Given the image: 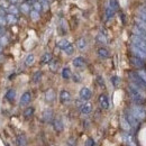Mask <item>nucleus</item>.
<instances>
[{
  "instance_id": "f257e3e1",
  "label": "nucleus",
  "mask_w": 146,
  "mask_h": 146,
  "mask_svg": "<svg viewBox=\"0 0 146 146\" xmlns=\"http://www.w3.org/2000/svg\"><path fill=\"white\" fill-rule=\"evenodd\" d=\"M129 97L131 99V101L136 105H143L146 101V96H145V90H143L142 88L135 86L134 83H129L127 88Z\"/></svg>"
},
{
  "instance_id": "f03ea898",
  "label": "nucleus",
  "mask_w": 146,
  "mask_h": 146,
  "mask_svg": "<svg viewBox=\"0 0 146 146\" xmlns=\"http://www.w3.org/2000/svg\"><path fill=\"white\" fill-rule=\"evenodd\" d=\"M129 110L131 111V113L139 120V121H143V120H145L146 119V110L142 107V105H134V106H131Z\"/></svg>"
},
{
  "instance_id": "7ed1b4c3",
  "label": "nucleus",
  "mask_w": 146,
  "mask_h": 146,
  "mask_svg": "<svg viewBox=\"0 0 146 146\" xmlns=\"http://www.w3.org/2000/svg\"><path fill=\"white\" fill-rule=\"evenodd\" d=\"M128 78H129V80H130L131 83H134L135 86L142 88L143 90H146V82H144V81L142 80V78L138 75L137 72H135V71H129V72H128Z\"/></svg>"
},
{
  "instance_id": "20e7f679",
  "label": "nucleus",
  "mask_w": 146,
  "mask_h": 146,
  "mask_svg": "<svg viewBox=\"0 0 146 146\" xmlns=\"http://www.w3.org/2000/svg\"><path fill=\"white\" fill-rule=\"evenodd\" d=\"M124 116H125V118L128 120V123L130 124V126L133 128V130H137L139 126H141V121L131 113V111L129 109H126L125 110V112H124Z\"/></svg>"
},
{
  "instance_id": "39448f33",
  "label": "nucleus",
  "mask_w": 146,
  "mask_h": 146,
  "mask_svg": "<svg viewBox=\"0 0 146 146\" xmlns=\"http://www.w3.org/2000/svg\"><path fill=\"white\" fill-rule=\"evenodd\" d=\"M130 44H133V45L139 47L141 50H143V51H145L146 52V40L142 39V38H139L138 36H136V35H131V36H130Z\"/></svg>"
},
{
  "instance_id": "423d86ee",
  "label": "nucleus",
  "mask_w": 146,
  "mask_h": 146,
  "mask_svg": "<svg viewBox=\"0 0 146 146\" xmlns=\"http://www.w3.org/2000/svg\"><path fill=\"white\" fill-rule=\"evenodd\" d=\"M33 3H34V1H32V0H26V1L21 2V3L19 5V9H20L21 14L29 15V13H31L32 9H33Z\"/></svg>"
},
{
  "instance_id": "0eeeda50",
  "label": "nucleus",
  "mask_w": 146,
  "mask_h": 146,
  "mask_svg": "<svg viewBox=\"0 0 146 146\" xmlns=\"http://www.w3.org/2000/svg\"><path fill=\"white\" fill-rule=\"evenodd\" d=\"M121 137H123V141L127 144L128 146H137V142L134 137V135L129 131H124L121 134Z\"/></svg>"
},
{
  "instance_id": "6e6552de",
  "label": "nucleus",
  "mask_w": 146,
  "mask_h": 146,
  "mask_svg": "<svg viewBox=\"0 0 146 146\" xmlns=\"http://www.w3.org/2000/svg\"><path fill=\"white\" fill-rule=\"evenodd\" d=\"M130 52H131V54L134 55V56H137V57H139V58H142V60H146L145 51L141 50L139 47H137V46H135V45H133V44H130Z\"/></svg>"
},
{
  "instance_id": "1a4fd4ad",
  "label": "nucleus",
  "mask_w": 146,
  "mask_h": 146,
  "mask_svg": "<svg viewBox=\"0 0 146 146\" xmlns=\"http://www.w3.org/2000/svg\"><path fill=\"white\" fill-rule=\"evenodd\" d=\"M129 61H130V63H131L135 68H137V69H144L146 66L144 60H142V58H139V57H137V56H134V55L130 56Z\"/></svg>"
},
{
  "instance_id": "9d476101",
  "label": "nucleus",
  "mask_w": 146,
  "mask_h": 146,
  "mask_svg": "<svg viewBox=\"0 0 146 146\" xmlns=\"http://www.w3.org/2000/svg\"><path fill=\"white\" fill-rule=\"evenodd\" d=\"M60 101L62 105H68L71 102V93L66 90H62L60 92Z\"/></svg>"
},
{
  "instance_id": "9b49d317",
  "label": "nucleus",
  "mask_w": 146,
  "mask_h": 146,
  "mask_svg": "<svg viewBox=\"0 0 146 146\" xmlns=\"http://www.w3.org/2000/svg\"><path fill=\"white\" fill-rule=\"evenodd\" d=\"M80 99L82 100V101H88V100H90L92 97V92L91 90L89 89V88H82L81 90H80Z\"/></svg>"
},
{
  "instance_id": "f8f14e48",
  "label": "nucleus",
  "mask_w": 146,
  "mask_h": 146,
  "mask_svg": "<svg viewBox=\"0 0 146 146\" xmlns=\"http://www.w3.org/2000/svg\"><path fill=\"white\" fill-rule=\"evenodd\" d=\"M42 120L43 123H53L54 117H53V110L52 109H46L43 115H42Z\"/></svg>"
},
{
  "instance_id": "ddd939ff",
  "label": "nucleus",
  "mask_w": 146,
  "mask_h": 146,
  "mask_svg": "<svg viewBox=\"0 0 146 146\" xmlns=\"http://www.w3.org/2000/svg\"><path fill=\"white\" fill-rule=\"evenodd\" d=\"M99 104H100V107L102 109H108L109 108V99H108V96L105 94V93H101L99 96Z\"/></svg>"
},
{
  "instance_id": "4468645a",
  "label": "nucleus",
  "mask_w": 146,
  "mask_h": 146,
  "mask_svg": "<svg viewBox=\"0 0 146 146\" xmlns=\"http://www.w3.org/2000/svg\"><path fill=\"white\" fill-rule=\"evenodd\" d=\"M72 63L74 68H76V69H83L86 66V60L82 56H78V57L73 58Z\"/></svg>"
},
{
  "instance_id": "2eb2a0df",
  "label": "nucleus",
  "mask_w": 146,
  "mask_h": 146,
  "mask_svg": "<svg viewBox=\"0 0 146 146\" xmlns=\"http://www.w3.org/2000/svg\"><path fill=\"white\" fill-rule=\"evenodd\" d=\"M120 125H121V128H123V130L124 131H133V128L130 126V124L128 123V120L125 118V116L123 115L121 117H120Z\"/></svg>"
},
{
  "instance_id": "dca6fc26",
  "label": "nucleus",
  "mask_w": 146,
  "mask_h": 146,
  "mask_svg": "<svg viewBox=\"0 0 146 146\" xmlns=\"http://www.w3.org/2000/svg\"><path fill=\"white\" fill-rule=\"evenodd\" d=\"M32 100V93L31 92H25L21 98H20V106H27Z\"/></svg>"
},
{
  "instance_id": "f3484780",
  "label": "nucleus",
  "mask_w": 146,
  "mask_h": 146,
  "mask_svg": "<svg viewBox=\"0 0 146 146\" xmlns=\"http://www.w3.org/2000/svg\"><path fill=\"white\" fill-rule=\"evenodd\" d=\"M131 33H133V35H136V36L139 37V38H142V39L146 40V32L142 31V29H139V28L136 27L135 25H134V27L131 28Z\"/></svg>"
},
{
  "instance_id": "a211bd4d",
  "label": "nucleus",
  "mask_w": 146,
  "mask_h": 146,
  "mask_svg": "<svg viewBox=\"0 0 146 146\" xmlns=\"http://www.w3.org/2000/svg\"><path fill=\"white\" fill-rule=\"evenodd\" d=\"M52 124H53V128H54V130L55 131H57V133H61V131L63 130V128H64L63 121H62L60 118H55Z\"/></svg>"
},
{
  "instance_id": "6ab92c4d",
  "label": "nucleus",
  "mask_w": 146,
  "mask_h": 146,
  "mask_svg": "<svg viewBox=\"0 0 146 146\" xmlns=\"http://www.w3.org/2000/svg\"><path fill=\"white\" fill-rule=\"evenodd\" d=\"M80 111L81 113L83 115H89L92 111V105L89 102H83L81 106H80Z\"/></svg>"
},
{
  "instance_id": "aec40b11",
  "label": "nucleus",
  "mask_w": 146,
  "mask_h": 146,
  "mask_svg": "<svg viewBox=\"0 0 146 146\" xmlns=\"http://www.w3.org/2000/svg\"><path fill=\"white\" fill-rule=\"evenodd\" d=\"M98 56L100 57V58H108L110 56V53H109V51L106 48V47H100V48H98Z\"/></svg>"
},
{
  "instance_id": "412c9836",
  "label": "nucleus",
  "mask_w": 146,
  "mask_h": 146,
  "mask_svg": "<svg viewBox=\"0 0 146 146\" xmlns=\"http://www.w3.org/2000/svg\"><path fill=\"white\" fill-rule=\"evenodd\" d=\"M76 47L80 50V51H84L87 48V40L84 37H81L76 40Z\"/></svg>"
},
{
  "instance_id": "4be33fe9",
  "label": "nucleus",
  "mask_w": 146,
  "mask_h": 146,
  "mask_svg": "<svg viewBox=\"0 0 146 146\" xmlns=\"http://www.w3.org/2000/svg\"><path fill=\"white\" fill-rule=\"evenodd\" d=\"M52 60H53V56L51 53H44L40 57V64H50Z\"/></svg>"
},
{
  "instance_id": "5701e85b",
  "label": "nucleus",
  "mask_w": 146,
  "mask_h": 146,
  "mask_svg": "<svg viewBox=\"0 0 146 146\" xmlns=\"http://www.w3.org/2000/svg\"><path fill=\"white\" fill-rule=\"evenodd\" d=\"M135 26L138 27L139 29L146 32V21H144L143 19H141L139 17H136L135 18Z\"/></svg>"
},
{
  "instance_id": "b1692460",
  "label": "nucleus",
  "mask_w": 146,
  "mask_h": 146,
  "mask_svg": "<svg viewBox=\"0 0 146 146\" xmlns=\"http://www.w3.org/2000/svg\"><path fill=\"white\" fill-rule=\"evenodd\" d=\"M16 143H17V146H26L27 145V139H26V136L24 134H20L17 136L16 138Z\"/></svg>"
},
{
  "instance_id": "393cba45",
  "label": "nucleus",
  "mask_w": 146,
  "mask_h": 146,
  "mask_svg": "<svg viewBox=\"0 0 146 146\" xmlns=\"http://www.w3.org/2000/svg\"><path fill=\"white\" fill-rule=\"evenodd\" d=\"M6 19H7V23H8V24H11V25H14V24H16V23L18 21V17H17V15L9 14V13H7V15H6Z\"/></svg>"
},
{
  "instance_id": "a878e982",
  "label": "nucleus",
  "mask_w": 146,
  "mask_h": 146,
  "mask_svg": "<svg viewBox=\"0 0 146 146\" xmlns=\"http://www.w3.org/2000/svg\"><path fill=\"white\" fill-rule=\"evenodd\" d=\"M45 99H46V101H47V102H52V101H54V99H55L54 90H52V89L47 90L46 93H45Z\"/></svg>"
},
{
  "instance_id": "bb28decb",
  "label": "nucleus",
  "mask_w": 146,
  "mask_h": 146,
  "mask_svg": "<svg viewBox=\"0 0 146 146\" xmlns=\"http://www.w3.org/2000/svg\"><path fill=\"white\" fill-rule=\"evenodd\" d=\"M15 98H16V91L14 90V89H9L7 93H6V99L8 100V101H10V102H13L14 100H15Z\"/></svg>"
},
{
  "instance_id": "cd10ccee",
  "label": "nucleus",
  "mask_w": 146,
  "mask_h": 146,
  "mask_svg": "<svg viewBox=\"0 0 146 146\" xmlns=\"http://www.w3.org/2000/svg\"><path fill=\"white\" fill-rule=\"evenodd\" d=\"M96 39H97V42L98 43H100V44H107L108 43V38L107 36L104 34V33H99L97 37H96Z\"/></svg>"
},
{
  "instance_id": "c85d7f7f",
  "label": "nucleus",
  "mask_w": 146,
  "mask_h": 146,
  "mask_svg": "<svg viewBox=\"0 0 146 146\" xmlns=\"http://www.w3.org/2000/svg\"><path fill=\"white\" fill-rule=\"evenodd\" d=\"M19 11H20L19 7L17 6V5H14V3H11V5L9 6L8 10H7V13H9V14H14V15H18Z\"/></svg>"
},
{
  "instance_id": "c756f323",
  "label": "nucleus",
  "mask_w": 146,
  "mask_h": 146,
  "mask_svg": "<svg viewBox=\"0 0 146 146\" xmlns=\"http://www.w3.org/2000/svg\"><path fill=\"white\" fill-rule=\"evenodd\" d=\"M115 10L113 9H111L109 7V5L107 6V8H106V11H105V16H106V19L107 20H110V19L113 17V15H115Z\"/></svg>"
},
{
  "instance_id": "7c9ffc66",
  "label": "nucleus",
  "mask_w": 146,
  "mask_h": 146,
  "mask_svg": "<svg viewBox=\"0 0 146 146\" xmlns=\"http://www.w3.org/2000/svg\"><path fill=\"white\" fill-rule=\"evenodd\" d=\"M69 44H70V42H69L68 39H61V40H58V42L56 43V46H57L60 50H62V51H63V50H64Z\"/></svg>"
},
{
  "instance_id": "2f4dec72",
  "label": "nucleus",
  "mask_w": 146,
  "mask_h": 146,
  "mask_svg": "<svg viewBox=\"0 0 146 146\" xmlns=\"http://www.w3.org/2000/svg\"><path fill=\"white\" fill-rule=\"evenodd\" d=\"M62 78L65 79V80H69L72 78V73H71V70L69 68H64L62 70Z\"/></svg>"
},
{
  "instance_id": "473e14b6",
  "label": "nucleus",
  "mask_w": 146,
  "mask_h": 146,
  "mask_svg": "<svg viewBox=\"0 0 146 146\" xmlns=\"http://www.w3.org/2000/svg\"><path fill=\"white\" fill-rule=\"evenodd\" d=\"M34 112H35V109H34V107H28L27 109L24 111V117H25L26 119H28V118L33 117Z\"/></svg>"
},
{
  "instance_id": "72a5a7b5",
  "label": "nucleus",
  "mask_w": 146,
  "mask_h": 146,
  "mask_svg": "<svg viewBox=\"0 0 146 146\" xmlns=\"http://www.w3.org/2000/svg\"><path fill=\"white\" fill-rule=\"evenodd\" d=\"M109 7L111 9H113L115 11L119 10V2L118 0H109Z\"/></svg>"
},
{
  "instance_id": "f704fd0d",
  "label": "nucleus",
  "mask_w": 146,
  "mask_h": 146,
  "mask_svg": "<svg viewBox=\"0 0 146 146\" xmlns=\"http://www.w3.org/2000/svg\"><path fill=\"white\" fill-rule=\"evenodd\" d=\"M33 9L38 11V13L43 11V10H44V9H43V3H42L40 1H34V3H33Z\"/></svg>"
},
{
  "instance_id": "c9c22d12",
  "label": "nucleus",
  "mask_w": 146,
  "mask_h": 146,
  "mask_svg": "<svg viewBox=\"0 0 146 146\" xmlns=\"http://www.w3.org/2000/svg\"><path fill=\"white\" fill-rule=\"evenodd\" d=\"M57 69H58V62H57L56 60H52V61L50 62V70H51L52 72H56Z\"/></svg>"
},
{
  "instance_id": "e433bc0d",
  "label": "nucleus",
  "mask_w": 146,
  "mask_h": 146,
  "mask_svg": "<svg viewBox=\"0 0 146 146\" xmlns=\"http://www.w3.org/2000/svg\"><path fill=\"white\" fill-rule=\"evenodd\" d=\"M34 61H35L34 55L29 54L27 57H26V60H25V64H26L27 66H31V65H33V64H34Z\"/></svg>"
},
{
  "instance_id": "4c0bfd02",
  "label": "nucleus",
  "mask_w": 146,
  "mask_h": 146,
  "mask_svg": "<svg viewBox=\"0 0 146 146\" xmlns=\"http://www.w3.org/2000/svg\"><path fill=\"white\" fill-rule=\"evenodd\" d=\"M63 52L65 53V54H68V55H72L73 53H74V46H73L72 44L70 43L64 50H63Z\"/></svg>"
},
{
  "instance_id": "58836bf2",
  "label": "nucleus",
  "mask_w": 146,
  "mask_h": 146,
  "mask_svg": "<svg viewBox=\"0 0 146 146\" xmlns=\"http://www.w3.org/2000/svg\"><path fill=\"white\" fill-rule=\"evenodd\" d=\"M42 75H43V73L40 72V71H36V72L34 73V75H33V81L35 83H38L40 81V79H42Z\"/></svg>"
},
{
  "instance_id": "ea45409f",
  "label": "nucleus",
  "mask_w": 146,
  "mask_h": 146,
  "mask_svg": "<svg viewBox=\"0 0 146 146\" xmlns=\"http://www.w3.org/2000/svg\"><path fill=\"white\" fill-rule=\"evenodd\" d=\"M9 6H10V2L8 0H0V8L5 9L7 11L8 8H9Z\"/></svg>"
},
{
  "instance_id": "a19ab883",
  "label": "nucleus",
  "mask_w": 146,
  "mask_h": 146,
  "mask_svg": "<svg viewBox=\"0 0 146 146\" xmlns=\"http://www.w3.org/2000/svg\"><path fill=\"white\" fill-rule=\"evenodd\" d=\"M29 16H31V18L33 19V20H38L39 17H40L39 13L36 11V10H34V9H32V11L29 13Z\"/></svg>"
},
{
  "instance_id": "79ce46f5",
  "label": "nucleus",
  "mask_w": 146,
  "mask_h": 146,
  "mask_svg": "<svg viewBox=\"0 0 146 146\" xmlns=\"http://www.w3.org/2000/svg\"><path fill=\"white\" fill-rule=\"evenodd\" d=\"M111 83H112L113 87L117 88V87L119 86V83H120V79H119V76H117V75L111 76Z\"/></svg>"
},
{
  "instance_id": "37998d69",
  "label": "nucleus",
  "mask_w": 146,
  "mask_h": 146,
  "mask_svg": "<svg viewBox=\"0 0 146 146\" xmlns=\"http://www.w3.org/2000/svg\"><path fill=\"white\" fill-rule=\"evenodd\" d=\"M96 79H97V83H98V84H99V86H100L101 88H105V86H106V84H105V81H104V79H102V76H100V75H98V76H97Z\"/></svg>"
},
{
  "instance_id": "c03bdc74",
  "label": "nucleus",
  "mask_w": 146,
  "mask_h": 146,
  "mask_svg": "<svg viewBox=\"0 0 146 146\" xmlns=\"http://www.w3.org/2000/svg\"><path fill=\"white\" fill-rule=\"evenodd\" d=\"M137 17H139L141 19H143L144 21H146V13L143 11V10H139V9H138V11H137Z\"/></svg>"
},
{
  "instance_id": "a18cd8bd",
  "label": "nucleus",
  "mask_w": 146,
  "mask_h": 146,
  "mask_svg": "<svg viewBox=\"0 0 146 146\" xmlns=\"http://www.w3.org/2000/svg\"><path fill=\"white\" fill-rule=\"evenodd\" d=\"M137 73H138V75L142 78V80H143L144 82H146V71H145V70L141 69L139 71H137Z\"/></svg>"
},
{
  "instance_id": "49530a36",
  "label": "nucleus",
  "mask_w": 146,
  "mask_h": 146,
  "mask_svg": "<svg viewBox=\"0 0 146 146\" xmlns=\"http://www.w3.org/2000/svg\"><path fill=\"white\" fill-rule=\"evenodd\" d=\"M84 146H96V142L93 141V138L89 137V138L86 141V144H84Z\"/></svg>"
},
{
  "instance_id": "de8ad7c7",
  "label": "nucleus",
  "mask_w": 146,
  "mask_h": 146,
  "mask_svg": "<svg viewBox=\"0 0 146 146\" xmlns=\"http://www.w3.org/2000/svg\"><path fill=\"white\" fill-rule=\"evenodd\" d=\"M72 79L74 82H80V81H81V76H80V74H78V73H74V74H73Z\"/></svg>"
},
{
  "instance_id": "09e8293b",
  "label": "nucleus",
  "mask_w": 146,
  "mask_h": 146,
  "mask_svg": "<svg viewBox=\"0 0 146 146\" xmlns=\"http://www.w3.org/2000/svg\"><path fill=\"white\" fill-rule=\"evenodd\" d=\"M8 23H7V19H6V16H2V15H0V25L1 26H5V25H7Z\"/></svg>"
},
{
  "instance_id": "8fccbe9b",
  "label": "nucleus",
  "mask_w": 146,
  "mask_h": 146,
  "mask_svg": "<svg viewBox=\"0 0 146 146\" xmlns=\"http://www.w3.org/2000/svg\"><path fill=\"white\" fill-rule=\"evenodd\" d=\"M8 1H9L10 3H14V5H17V3H19V2H20V3L24 2L23 0H8Z\"/></svg>"
},
{
  "instance_id": "3c124183",
  "label": "nucleus",
  "mask_w": 146,
  "mask_h": 146,
  "mask_svg": "<svg viewBox=\"0 0 146 146\" xmlns=\"http://www.w3.org/2000/svg\"><path fill=\"white\" fill-rule=\"evenodd\" d=\"M3 34H5V28H3V26L0 25V36L3 35Z\"/></svg>"
},
{
  "instance_id": "603ef678",
  "label": "nucleus",
  "mask_w": 146,
  "mask_h": 146,
  "mask_svg": "<svg viewBox=\"0 0 146 146\" xmlns=\"http://www.w3.org/2000/svg\"><path fill=\"white\" fill-rule=\"evenodd\" d=\"M139 10H143V11H145V13H146V5L141 6V7H139Z\"/></svg>"
},
{
  "instance_id": "864d4df0",
  "label": "nucleus",
  "mask_w": 146,
  "mask_h": 146,
  "mask_svg": "<svg viewBox=\"0 0 146 146\" xmlns=\"http://www.w3.org/2000/svg\"><path fill=\"white\" fill-rule=\"evenodd\" d=\"M120 18H121V20H123V23L125 24V16H124V14H123V13H120Z\"/></svg>"
},
{
  "instance_id": "5fc2aeb1",
  "label": "nucleus",
  "mask_w": 146,
  "mask_h": 146,
  "mask_svg": "<svg viewBox=\"0 0 146 146\" xmlns=\"http://www.w3.org/2000/svg\"><path fill=\"white\" fill-rule=\"evenodd\" d=\"M40 2H48V0H39Z\"/></svg>"
},
{
  "instance_id": "6e6d98bb",
  "label": "nucleus",
  "mask_w": 146,
  "mask_h": 146,
  "mask_svg": "<svg viewBox=\"0 0 146 146\" xmlns=\"http://www.w3.org/2000/svg\"><path fill=\"white\" fill-rule=\"evenodd\" d=\"M32 1H37V0H32Z\"/></svg>"
},
{
  "instance_id": "4d7b16f0",
  "label": "nucleus",
  "mask_w": 146,
  "mask_h": 146,
  "mask_svg": "<svg viewBox=\"0 0 146 146\" xmlns=\"http://www.w3.org/2000/svg\"><path fill=\"white\" fill-rule=\"evenodd\" d=\"M7 146H9V145H7Z\"/></svg>"
}]
</instances>
